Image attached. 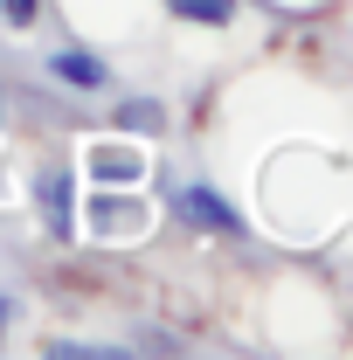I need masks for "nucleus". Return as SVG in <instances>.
<instances>
[{
	"instance_id": "obj_1",
	"label": "nucleus",
	"mask_w": 353,
	"mask_h": 360,
	"mask_svg": "<svg viewBox=\"0 0 353 360\" xmlns=\"http://www.w3.org/2000/svg\"><path fill=\"white\" fill-rule=\"evenodd\" d=\"M146 174V160H139V146H125V139H104V146H90V180H139Z\"/></svg>"
},
{
	"instance_id": "obj_2",
	"label": "nucleus",
	"mask_w": 353,
	"mask_h": 360,
	"mask_svg": "<svg viewBox=\"0 0 353 360\" xmlns=\"http://www.w3.org/2000/svg\"><path fill=\"white\" fill-rule=\"evenodd\" d=\"M180 215H187L194 229H243L236 215H229V201L208 194V187H187V194H180Z\"/></svg>"
},
{
	"instance_id": "obj_3",
	"label": "nucleus",
	"mask_w": 353,
	"mask_h": 360,
	"mask_svg": "<svg viewBox=\"0 0 353 360\" xmlns=\"http://www.w3.org/2000/svg\"><path fill=\"white\" fill-rule=\"evenodd\" d=\"M49 70H56L63 84H77V90H97V84H104V63H97V56H77V49L49 56Z\"/></svg>"
},
{
	"instance_id": "obj_4",
	"label": "nucleus",
	"mask_w": 353,
	"mask_h": 360,
	"mask_svg": "<svg viewBox=\"0 0 353 360\" xmlns=\"http://www.w3.org/2000/svg\"><path fill=\"white\" fill-rule=\"evenodd\" d=\"M35 201L49 208V229H56V236H70V180H63V174H49L42 187H35Z\"/></svg>"
},
{
	"instance_id": "obj_5",
	"label": "nucleus",
	"mask_w": 353,
	"mask_h": 360,
	"mask_svg": "<svg viewBox=\"0 0 353 360\" xmlns=\"http://www.w3.org/2000/svg\"><path fill=\"white\" fill-rule=\"evenodd\" d=\"M180 21H208V28H222L229 14H236V0H167Z\"/></svg>"
},
{
	"instance_id": "obj_6",
	"label": "nucleus",
	"mask_w": 353,
	"mask_h": 360,
	"mask_svg": "<svg viewBox=\"0 0 353 360\" xmlns=\"http://www.w3.org/2000/svg\"><path fill=\"white\" fill-rule=\"evenodd\" d=\"M35 7H42V0H0V14H7V28H35Z\"/></svg>"
},
{
	"instance_id": "obj_7",
	"label": "nucleus",
	"mask_w": 353,
	"mask_h": 360,
	"mask_svg": "<svg viewBox=\"0 0 353 360\" xmlns=\"http://www.w3.org/2000/svg\"><path fill=\"white\" fill-rule=\"evenodd\" d=\"M125 125H132V132H160V111H153V104H132Z\"/></svg>"
},
{
	"instance_id": "obj_8",
	"label": "nucleus",
	"mask_w": 353,
	"mask_h": 360,
	"mask_svg": "<svg viewBox=\"0 0 353 360\" xmlns=\"http://www.w3.org/2000/svg\"><path fill=\"white\" fill-rule=\"evenodd\" d=\"M7 312H14V305H7V298H0V326H7Z\"/></svg>"
},
{
	"instance_id": "obj_9",
	"label": "nucleus",
	"mask_w": 353,
	"mask_h": 360,
	"mask_svg": "<svg viewBox=\"0 0 353 360\" xmlns=\"http://www.w3.org/2000/svg\"><path fill=\"white\" fill-rule=\"evenodd\" d=\"M0 118H7V97H0Z\"/></svg>"
}]
</instances>
